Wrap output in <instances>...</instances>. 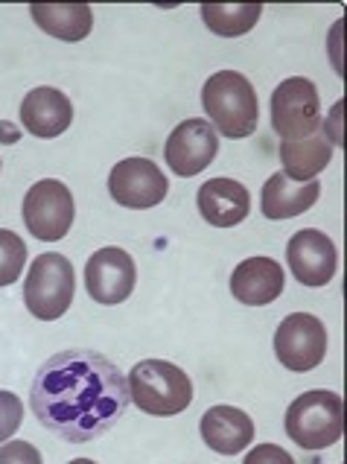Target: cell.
<instances>
[{
	"label": "cell",
	"instance_id": "cell-17",
	"mask_svg": "<svg viewBox=\"0 0 347 464\" xmlns=\"http://www.w3.org/2000/svg\"><path fill=\"white\" fill-rule=\"evenodd\" d=\"M322 196V181H292L284 172H275L269 181L263 184L260 210L265 219H292L306 214Z\"/></svg>",
	"mask_w": 347,
	"mask_h": 464
},
{
	"label": "cell",
	"instance_id": "cell-1",
	"mask_svg": "<svg viewBox=\"0 0 347 464\" xmlns=\"http://www.w3.org/2000/svg\"><path fill=\"white\" fill-rule=\"evenodd\" d=\"M131 403L129 380L109 356L71 348L38 368L30 409L62 441L88 444L109 432Z\"/></svg>",
	"mask_w": 347,
	"mask_h": 464
},
{
	"label": "cell",
	"instance_id": "cell-19",
	"mask_svg": "<svg viewBox=\"0 0 347 464\" xmlns=\"http://www.w3.org/2000/svg\"><path fill=\"white\" fill-rule=\"evenodd\" d=\"M33 21L59 42H82L93 26L88 4H33Z\"/></svg>",
	"mask_w": 347,
	"mask_h": 464
},
{
	"label": "cell",
	"instance_id": "cell-11",
	"mask_svg": "<svg viewBox=\"0 0 347 464\" xmlns=\"http://www.w3.org/2000/svg\"><path fill=\"white\" fill-rule=\"evenodd\" d=\"M217 155H219V135L205 117H190V121L178 123L164 147L169 169L181 179L205 172Z\"/></svg>",
	"mask_w": 347,
	"mask_h": 464
},
{
	"label": "cell",
	"instance_id": "cell-12",
	"mask_svg": "<svg viewBox=\"0 0 347 464\" xmlns=\"http://www.w3.org/2000/svg\"><path fill=\"white\" fill-rule=\"evenodd\" d=\"M286 260L292 275L304 286H327L339 269V251L333 240L318 228H304L292 234L286 246Z\"/></svg>",
	"mask_w": 347,
	"mask_h": 464
},
{
	"label": "cell",
	"instance_id": "cell-9",
	"mask_svg": "<svg viewBox=\"0 0 347 464\" xmlns=\"http://www.w3.org/2000/svg\"><path fill=\"white\" fill-rule=\"evenodd\" d=\"M109 193L120 208L146 210L161 205L169 193V181L149 158H126L109 172Z\"/></svg>",
	"mask_w": 347,
	"mask_h": 464
},
{
	"label": "cell",
	"instance_id": "cell-4",
	"mask_svg": "<svg viewBox=\"0 0 347 464\" xmlns=\"http://www.w3.org/2000/svg\"><path fill=\"white\" fill-rule=\"evenodd\" d=\"M344 432V403L336 392H304L286 409V435L304 450H327Z\"/></svg>",
	"mask_w": 347,
	"mask_h": 464
},
{
	"label": "cell",
	"instance_id": "cell-16",
	"mask_svg": "<svg viewBox=\"0 0 347 464\" xmlns=\"http://www.w3.org/2000/svg\"><path fill=\"white\" fill-rule=\"evenodd\" d=\"M202 439L219 456H236L255 441V420L236 406H210L202 415Z\"/></svg>",
	"mask_w": 347,
	"mask_h": 464
},
{
	"label": "cell",
	"instance_id": "cell-8",
	"mask_svg": "<svg viewBox=\"0 0 347 464\" xmlns=\"http://www.w3.org/2000/svg\"><path fill=\"white\" fill-rule=\"evenodd\" d=\"M275 353L284 368L306 374L315 371L327 356V327L313 313H292L280 322L275 334Z\"/></svg>",
	"mask_w": 347,
	"mask_h": 464
},
{
	"label": "cell",
	"instance_id": "cell-26",
	"mask_svg": "<svg viewBox=\"0 0 347 464\" xmlns=\"http://www.w3.org/2000/svg\"><path fill=\"white\" fill-rule=\"evenodd\" d=\"M71 464H97V461H93V459H73Z\"/></svg>",
	"mask_w": 347,
	"mask_h": 464
},
{
	"label": "cell",
	"instance_id": "cell-22",
	"mask_svg": "<svg viewBox=\"0 0 347 464\" xmlns=\"http://www.w3.org/2000/svg\"><path fill=\"white\" fill-rule=\"evenodd\" d=\"M24 423V403L18 394L0 389V441H12V435Z\"/></svg>",
	"mask_w": 347,
	"mask_h": 464
},
{
	"label": "cell",
	"instance_id": "cell-6",
	"mask_svg": "<svg viewBox=\"0 0 347 464\" xmlns=\"http://www.w3.org/2000/svg\"><path fill=\"white\" fill-rule=\"evenodd\" d=\"M21 214H24L26 231H30L35 240L56 243L73 225V217H76L73 193L68 184H62L59 179H42L26 190Z\"/></svg>",
	"mask_w": 347,
	"mask_h": 464
},
{
	"label": "cell",
	"instance_id": "cell-14",
	"mask_svg": "<svg viewBox=\"0 0 347 464\" xmlns=\"http://www.w3.org/2000/svg\"><path fill=\"white\" fill-rule=\"evenodd\" d=\"M286 275L280 263L272 257H248L231 275V293L239 304L248 307H263L284 295Z\"/></svg>",
	"mask_w": 347,
	"mask_h": 464
},
{
	"label": "cell",
	"instance_id": "cell-21",
	"mask_svg": "<svg viewBox=\"0 0 347 464\" xmlns=\"http://www.w3.org/2000/svg\"><path fill=\"white\" fill-rule=\"evenodd\" d=\"M26 246L15 231L0 228V286H12L24 275Z\"/></svg>",
	"mask_w": 347,
	"mask_h": 464
},
{
	"label": "cell",
	"instance_id": "cell-7",
	"mask_svg": "<svg viewBox=\"0 0 347 464\" xmlns=\"http://www.w3.org/2000/svg\"><path fill=\"white\" fill-rule=\"evenodd\" d=\"M322 123V100L313 79L289 76L272 91V126L280 140L310 138Z\"/></svg>",
	"mask_w": 347,
	"mask_h": 464
},
{
	"label": "cell",
	"instance_id": "cell-18",
	"mask_svg": "<svg viewBox=\"0 0 347 464\" xmlns=\"http://www.w3.org/2000/svg\"><path fill=\"white\" fill-rule=\"evenodd\" d=\"M280 161H284L286 179L313 181L333 161V143L327 131H315V135L298 140H280Z\"/></svg>",
	"mask_w": 347,
	"mask_h": 464
},
{
	"label": "cell",
	"instance_id": "cell-20",
	"mask_svg": "<svg viewBox=\"0 0 347 464\" xmlns=\"http://www.w3.org/2000/svg\"><path fill=\"white\" fill-rule=\"evenodd\" d=\"M263 15L260 4H205L202 6V21L210 33L222 38H236L255 30V24Z\"/></svg>",
	"mask_w": 347,
	"mask_h": 464
},
{
	"label": "cell",
	"instance_id": "cell-23",
	"mask_svg": "<svg viewBox=\"0 0 347 464\" xmlns=\"http://www.w3.org/2000/svg\"><path fill=\"white\" fill-rule=\"evenodd\" d=\"M0 464H44V461L30 441H6L0 444Z\"/></svg>",
	"mask_w": 347,
	"mask_h": 464
},
{
	"label": "cell",
	"instance_id": "cell-2",
	"mask_svg": "<svg viewBox=\"0 0 347 464\" xmlns=\"http://www.w3.org/2000/svg\"><path fill=\"white\" fill-rule=\"evenodd\" d=\"M202 105L207 123L217 129V135L243 140L257 131L260 123V100L248 76L239 71L213 73L202 88Z\"/></svg>",
	"mask_w": 347,
	"mask_h": 464
},
{
	"label": "cell",
	"instance_id": "cell-3",
	"mask_svg": "<svg viewBox=\"0 0 347 464\" xmlns=\"http://www.w3.org/2000/svg\"><path fill=\"white\" fill-rule=\"evenodd\" d=\"M126 380L131 403L146 415L172 418L193 403V382L187 371L167 360H140Z\"/></svg>",
	"mask_w": 347,
	"mask_h": 464
},
{
	"label": "cell",
	"instance_id": "cell-25",
	"mask_svg": "<svg viewBox=\"0 0 347 464\" xmlns=\"http://www.w3.org/2000/svg\"><path fill=\"white\" fill-rule=\"evenodd\" d=\"M18 138H21L18 126H12V123H6V121H0V140H4V143H15Z\"/></svg>",
	"mask_w": 347,
	"mask_h": 464
},
{
	"label": "cell",
	"instance_id": "cell-10",
	"mask_svg": "<svg viewBox=\"0 0 347 464\" xmlns=\"http://www.w3.org/2000/svg\"><path fill=\"white\" fill-rule=\"evenodd\" d=\"M135 284H138V269L126 248L105 246L100 251H93L91 260L85 263L88 295L97 304H105V307L129 301V295L135 293Z\"/></svg>",
	"mask_w": 347,
	"mask_h": 464
},
{
	"label": "cell",
	"instance_id": "cell-5",
	"mask_svg": "<svg viewBox=\"0 0 347 464\" xmlns=\"http://www.w3.org/2000/svg\"><path fill=\"white\" fill-rule=\"evenodd\" d=\"M76 293V275L71 260L56 251L38 255L24 281V304L42 322H56L71 310Z\"/></svg>",
	"mask_w": 347,
	"mask_h": 464
},
{
	"label": "cell",
	"instance_id": "cell-13",
	"mask_svg": "<svg viewBox=\"0 0 347 464\" xmlns=\"http://www.w3.org/2000/svg\"><path fill=\"white\" fill-rule=\"evenodd\" d=\"M21 123L30 135L42 140L59 138L73 123V105L64 91L53 85L33 88L21 102Z\"/></svg>",
	"mask_w": 347,
	"mask_h": 464
},
{
	"label": "cell",
	"instance_id": "cell-15",
	"mask_svg": "<svg viewBox=\"0 0 347 464\" xmlns=\"http://www.w3.org/2000/svg\"><path fill=\"white\" fill-rule=\"evenodd\" d=\"M196 205L202 219L210 222L213 228H234V225H239L248 217L251 196L246 190V184H239L234 179H210L198 188Z\"/></svg>",
	"mask_w": 347,
	"mask_h": 464
},
{
	"label": "cell",
	"instance_id": "cell-24",
	"mask_svg": "<svg viewBox=\"0 0 347 464\" xmlns=\"http://www.w3.org/2000/svg\"><path fill=\"white\" fill-rule=\"evenodd\" d=\"M243 464H295V459H292L286 450L277 447V444H257L246 456Z\"/></svg>",
	"mask_w": 347,
	"mask_h": 464
}]
</instances>
